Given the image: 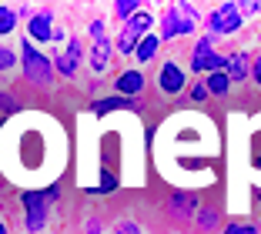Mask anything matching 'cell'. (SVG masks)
<instances>
[{
  "label": "cell",
  "mask_w": 261,
  "mask_h": 234,
  "mask_svg": "<svg viewBox=\"0 0 261 234\" xmlns=\"http://www.w3.org/2000/svg\"><path fill=\"white\" fill-rule=\"evenodd\" d=\"M57 197H61V184H50V188L44 191V201L50 204V201H57Z\"/></svg>",
  "instance_id": "obj_24"
},
{
  "label": "cell",
  "mask_w": 261,
  "mask_h": 234,
  "mask_svg": "<svg viewBox=\"0 0 261 234\" xmlns=\"http://www.w3.org/2000/svg\"><path fill=\"white\" fill-rule=\"evenodd\" d=\"M194 23H198V14H194V7H188V4H174V7L164 10L161 34H158V37H161V40L188 37V34H194Z\"/></svg>",
  "instance_id": "obj_2"
},
{
  "label": "cell",
  "mask_w": 261,
  "mask_h": 234,
  "mask_svg": "<svg viewBox=\"0 0 261 234\" xmlns=\"http://www.w3.org/2000/svg\"><path fill=\"white\" fill-rule=\"evenodd\" d=\"M0 107H4V111H7V114H17V111H20V104H17L14 97H7V94H4V91H0Z\"/></svg>",
  "instance_id": "obj_22"
},
{
  "label": "cell",
  "mask_w": 261,
  "mask_h": 234,
  "mask_svg": "<svg viewBox=\"0 0 261 234\" xmlns=\"http://www.w3.org/2000/svg\"><path fill=\"white\" fill-rule=\"evenodd\" d=\"M138 10H141L138 0H117V4H114V14L121 17V20H130V17L138 14Z\"/></svg>",
  "instance_id": "obj_18"
},
{
  "label": "cell",
  "mask_w": 261,
  "mask_h": 234,
  "mask_svg": "<svg viewBox=\"0 0 261 234\" xmlns=\"http://www.w3.org/2000/svg\"><path fill=\"white\" fill-rule=\"evenodd\" d=\"M117 234H141V227L130 224V221H124V224H117Z\"/></svg>",
  "instance_id": "obj_26"
},
{
  "label": "cell",
  "mask_w": 261,
  "mask_h": 234,
  "mask_svg": "<svg viewBox=\"0 0 261 234\" xmlns=\"http://www.w3.org/2000/svg\"><path fill=\"white\" fill-rule=\"evenodd\" d=\"M87 234H100V221H97V218L87 221Z\"/></svg>",
  "instance_id": "obj_27"
},
{
  "label": "cell",
  "mask_w": 261,
  "mask_h": 234,
  "mask_svg": "<svg viewBox=\"0 0 261 234\" xmlns=\"http://www.w3.org/2000/svg\"><path fill=\"white\" fill-rule=\"evenodd\" d=\"M258 201H261V191H258Z\"/></svg>",
  "instance_id": "obj_29"
},
{
  "label": "cell",
  "mask_w": 261,
  "mask_h": 234,
  "mask_svg": "<svg viewBox=\"0 0 261 234\" xmlns=\"http://www.w3.org/2000/svg\"><path fill=\"white\" fill-rule=\"evenodd\" d=\"M224 234H258V224L254 221H234V224L224 227Z\"/></svg>",
  "instance_id": "obj_19"
},
{
  "label": "cell",
  "mask_w": 261,
  "mask_h": 234,
  "mask_svg": "<svg viewBox=\"0 0 261 234\" xmlns=\"http://www.w3.org/2000/svg\"><path fill=\"white\" fill-rule=\"evenodd\" d=\"M14 50H7V47H0V70H10L14 67Z\"/></svg>",
  "instance_id": "obj_21"
},
{
  "label": "cell",
  "mask_w": 261,
  "mask_h": 234,
  "mask_svg": "<svg viewBox=\"0 0 261 234\" xmlns=\"http://www.w3.org/2000/svg\"><path fill=\"white\" fill-rule=\"evenodd\" d=\"M0 234H7V224H4V221H0Z\"/></svg>",
  "instance_id": "obj_28"
},
{
  "label": "cell",
  "mask_w": 261,
  "mask_h": 234,
  "mask_svg": "<svg viewBox=\"0 0 261 234\" xmlns=\"http://www.w3.org/2000/svg\"><path fill=\"white\" fill-rule=\"evenodd\" d=\"M198 224L204 227V231H211V227L218 224V211H215V207H204V211L198 214Z\"/></svg>",
  "instance_id": "obj_20"
},
{
  "label": "cell",
  "mask_w": 261,
  "mask_h": 234,
  "mask_svg": "<svg viewBox=\"0 0 261 234\" xmlns=\"http://www.w3.org/2000/svg\"><path fill=\"white\" fill-rule=\"evenodd\" d=\"M14 23H17V10H14V7H4V4H0V37L14 31Z\"/></svg>",
  "instance_id": "obj_17"
},
{
  "label": "cell",
  "mask_w": 261,
  "mask_h": 234,
  "mask_svg": "<svg viewBox=\"0 0 261 234\" xmlns=\"http://www.w3.org/2000/svg\"><path fill=\"white\" fill-rule=\"evenodd\" d=\"M23 201V211H27V231L31 234H44V224H47V201L40 191H23L20 194Z\"/></svg>",
  "instance_id": "obj_7"
},
{
  "label": "cell",
  "mask_w": 261,
  "mask_h": 234,
  "mask_svg": "<svg viewBox=\"0 0 261 234\" xmlns=\"http://www.w3.org/2000/svg\"><path fill=\"white\" fill-rule=\"evenodd\" d=\"M191 70L198 74H215V70H224V57L215 54V37H198L191 54Z\"/></svg>",
  "instance_id": "obj_5"
},
{
  "label": "cell",
  "mask_w": 261,
  "mask_h": 234,
  "mask_svg": "<svg viewBox=\"0 0 261 234\" xmlns=\"http://www.w3.org/2000/svg\"><path fill=\"white\" fill-rule=\"evenodd\" d=\"M27 37L37 44H50L54 40V10H37L27 20Z\"/></svg>",
  "instance_id": "obj_9"
},
{
  "label": "cell",
  "mask_w": 261,
  "mask_h": 234,
  "mask_svg": "<svg viewBox=\"0 0 261 234\" xmlns=\"http://www.w3.org/2000/svg\"><path fill=\"white\" fill-rule=\"evenodd\" d=\"M91 37H94V50H91V70L94 74H104L111 67V54H114V44L111 37L104 34V23L94 20L91 23Z\"/></svg>",
  "instance_id": "obj_6"
},
{
  "label": "cell",
  "mask_w": 261,
  "mask_h": 234,
  "mask_svg": "<svg viewBox=\"0 0 261 234\" xmlns=\"http://www.w3.org/2000/svg\"><path fill=\"white\" fill-rule=\"evenodd\" d=\"M81 57H84V47H81V37H74L67 44V50L64 54H57V74L61 77H74L77 74V67H81Z\"/></svg>",
  "instance_id": "obj_10"
},
{
  "label": "cell",
  "mask_w": 261,
  "mask_h": 234,
  "mask_svg": "<svg viewBox=\"0 0 261 234\" xmlns=\"http://www.w3.org/2000/svg\"><path fill=\"white\" fill-rule=\"evenodd\" d=\"M20 54H23V77H27L31 84L47 87V84L54 81V61L44 57V54H40L27 37H23V44H20Z\"/></svg>",
  "instance_id": "obj_1"
},
{
  "label": "cell",
  "mask_w": 261,
  "mask_h": 234,
  "mask_svg": "<svg viewBox=\"0 0 261 234\" xmlns=\"http://www.w3.org/2000/svg\"><path fill=\"white\" fill-rule=\"evenodd\" d=\"M224 74H228V81H245V77L251 74V57H248V54H231V57H224Z\"/></svg>",
  "instance_id": "obj_12"
},
{
  "label": "cell",
  "mask_w": 261,
  "mask_h": 234,
  "mask_svg": "<svg viewBox=\"0 0 261 234\" xmlns=\"http://www.w3.org/2000/svg\"><path fill=\"white\" fill-rule=\"evenodd\" d=\"M114 91L127 100H138V94L144 91V74H141V70H124L114 81Z\"/></svg>",
  "instance_id": "obj_11"
},
{
  "label": "cell",
  "mask_w": 261,
  "mask_h": 234,
  "mask_svg": "<svg viewBox=\"0 0 261 234\" xmlns=\"http://www.w3.org/2000/svg\"><path fill=\"white\" fill-rule=\"evenodd\" d=\"M158 47H161V37H158V34H147V37L138 44V50H134L138 64H147V61L154 57V54H158Z\"/></svg>",
  "instance_id": "obj_14"
},
{
  "label": "cell",
  "mask_w": 261,
  "mask_h": 234,
  "mask_svg": "<svg viewBox=\"0 0 261 234\" xmlns=\"http://www.w3.org/2000/svg\"><path fill=\"white\" fill-rule=\"evenodd\" d=\"M251 77H254V84L261 87V54H258V57L251 61Z\"/></svg>",
  "instance_id": "obj_25"
},
{
  "label": "cell",
  "mask_w": 261,
  "mask_h": 234,
  "mask_svg": "<svg viewBox=\"0 0 261 234\" xmlns=\"http://www.w3.org/2000/svg\"><path fill=\"white\" fill-rule=\"evenodd\" d=\"M111 111H141L138 100H127V97H108V100H97L94 104V114H111Z\"/></svg>",
  "instance_id": "obj_13"
},
{
  "label": "cell",
  "mask_w": 261,
  "mask_h": 234,
  "mask_svg": "<svg viewBox=\"0 0 261 234\" xmlns=\"http://www.w3.org/2000/svg\"><path fill=\"white\" fill-rule=\"evenodd\" d=\"M185 84H188V74L181 70L177 61H164L161 64V70H158V91H161V94L174 97V94L185 91Z\"/></svg>",
  "instance_id": "obj_8"
},
{
  "label": "cell",
  "mask_w": 261,
  "mask_h": 234,
  "mask_svg": "<svg viewBox=\"0 0 261 234\" xmlns=\"http://www.w3.org/2000/svg\"><path fill=\"white\" fill-rule=\"evenodd\" d=\"M207 97H211V94H207V87L198 81V84L191 87V100H198V104H201V100H207Z\"/></svg>",
  "instance_id": "obj_23"
},
{
  "label": "cell",
  "mask_w": 261,
  "mask_h": 234,
  "mask_svg": "<svg viewBox=\"0 0 261 234\" xmlns=\"http://www.w3.org/2000/svg\"><path fill=\"white\" fill-rule=\"evenodd\" d=\"M241 23H245V17H241L238 4H221L207 17V31H211V37H228V34L241 31Z\"/></svg>",
  "instance_id": "obj_4"
},
{
  "label": "cell",
  "mask_w": 261,
  "mask_h": 234,
  "mask_svg": "<svg viewBox=\"0 0 261 234\" xmlns=\"http://www.w3.org/2000/svg\"><path fill=\"white\" fill-rule=\"evenodd\" d=\"M194 207H198V201H194L191 194H174L171 197V211H174V218H188Z\"/></svg>",
  "instance_id": "obj_16"
},
{
  "label": "cell",
  "mask_w": 261,
  "mask_h": 234,
  "mask_svg": "<svg viewBox=\"0 0 261 234\" xmlns=\"http://www.w3.org/2000/svg\"><path fill=\"white\" fill-rule=\"evenodd\" d=\"M154 17L144 14V10H138V14L127 20V27L121 31V37H117V54H124V57H130V54L138 50V44L147 37V31H151Z\"/></svg>",
  "instance_id": "obj_3"
},
{
  "label": "cell",
  "mask_w": 261,
  "mask_h": 234,
  "mask_svg": "<svg viewBox=\"0 0 261 234\" xmlns=\"http://www.w3.org/2000/svg\"><path fill=\"white\" fill-rule=\"evenodd\" d=\"M204 87H207V94L224 97V94H228V87H231V81H228V74H224V70H215V74H207Z\"/></svg>",
  "instance_id": "obj_15"
}]
</instances>
